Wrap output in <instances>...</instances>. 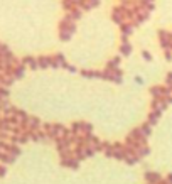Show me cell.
<instances>
[{"instance_id":"cell-1","label":"cell","mask_w":172,"mask_h":184,"mask_svg":"<svg viewBox=\"0 0 172 184\" xmlns=\"http://www.w3.org/2000/svg\"><path fill=\"white\" fill-rule=\"evenodd\" d=\"M145 181H149L150 184H154V182L162 181V179H160V174H157V172H147V174H145Z\"/></svg>"},{"instance_id":"cell-7","label":"cell","mask_w":172,"mask_h":184,"mask_svg":"<svg viewBox=\"0 0 172 184\" xmlns=\"http://www.w3.org/2000/svg\"><path fill=\"white\" fill-rule=\"evenodd\" d=\"M167 85H170V90H172V73L167 76Z\"/></svg>"},{"instance_id":"cell-5","label":"cell","mask_w":172,"mask_h":184,"mask_svg":"<svg viewBox=\"0 0 172 184\" xmlns=\"http://www.w3.org/2000/svg\"><path fill=\"white\" fill-rule=\"evenodd\" d=\"M121 31H123L125 37H127V34H130V32H133V26H128V24H121Z\"/></svg>"},{"instance_id":"cell-4","label":"cell","mask_w":172,"mask_h":184,"mask_svg":"<svg viewBox=\"0 0 172 184\" xmlns=\"http://www.w3.org/2000/svg\"><path fill=\"white\" fill-rule=\"evenodd\" d=\"M159 118H160V110H154L152 113L149 115V125H154Z\"/></svg>"},{"instance_id":"cell-2","label":"cell","mask_w":172,"mask_h":184,"mask_svg":"<svg viewBox=\"0 0 172 184\" xmlns=\"http://www.w3.org/2000/svg\"><path fill=\"white\" fill-rule=\"evenodd\" d=\"M118 64H120V57H113V59L108 63V66H106V71H110V73L118 71Z\"/></svg>"},{"instance_id":"cell-9","label":"cell","mask_w":172,"mask_h":184,"mask_svg":"<svg viewBox=\"0 0 172 184\" xmlns=\"http://www.w3.org/2000/svg\"><path fill=\"white\" fill-rule=\"evenodd\" d=\"M167 181H169V184H172V174L169 176V178H167Z\"/></svg>"},{"instance_id":"cell-6","label":"cell","mask_w":172,"mask_h":184,"mask_svg":"<svg viewBox=\"0 0 172 184\" xmlns=\"http://www.w3.org/2000/svg\"><path fill=\"white\" fill-rule=\"evenodd\" d=\"M120 51H121V52H123V54H125V56H128V54H130V51H132V46H130V44H128V42H125V44H123V46H121V49H120Z\"/></svg>"},{"instance_id":"cell-8","label":"cell","mask_w":172,"mask_h":184,"mask_svg":"<svg viewBox=\"0 0 172 184\" xmlns=\"http://www.w3.org/2000/svg\"><path fill=\"white\" fill-rule=\"evenodd\" d=\"M143 59H147V61H152V56H150V54H147V52H143Z\"/></svg>"},{"instance_id":"cell-3","label":"cell","mask_w":172,"mask_h":184,"mask_svg":"<svg viewBox=\"0 0 172 184\" xmlns=\"http://www.w3.org/2000/svg\"><path fill=\"white\" fill-rule=\"evenodd\" d=\"M81 74L89 78H105V73H100V71H81Z\"/></svg>"}]
</instances>
